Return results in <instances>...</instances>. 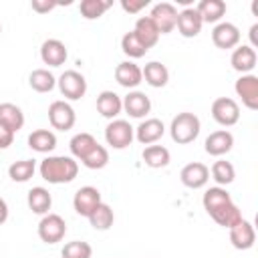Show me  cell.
<instances>
[{
  "label": "cell",
  "mask_w": 258,
  "mask_h": 258,
  "mask_svg": "<svg viewBox=\"0 0 258 258\" xmlns=\"http://www.w3.org/2000/svg\"><path fill=\"white\" fill-rule=\"evenodd\" d=\"M48 121H50L52 129L69 131V129H73L77 115H75V109L67 101H52L48 107Z\"/></svg>",
  "instance_id": "7"
},
{
  "label": "cell",
  "mask_w": 258,
  "mask_h": 258,
  "mask_svg": "<svg viewBox=\"0 0 258 258\" xmlns=\"http://www.w3.org/2000/svg\"><path fill=\"white\" fill-rule=\"evenodd\" d=\"M115 81L125 89H135L143 83V75L133 60H123L115 67Z\"/></svg>",
  "instance_id": "20"
},
{
  "label": "cell",
  "mask_w": 258,
  "mask_h": 258,
  "mask_svg": "<svg viewBox=\"0 0 258 258\" xmlns=\"http://www.w3.org/2000/svg\"><path fill=\"white\" fill-rule=\"evenodd\" d=\"M133 32H135V36L141 40V44L149 50L151 46H155L157 44V40H159V30H157V26L153 24V20L149 18V16H139L137 18V22H135V28H133Z\"/></svg>",
  "instance_id": "23"
},
{
  "label": "cell",
  "mask_w": 258,
  "mask_h": 258,
  "mask_svg": "<svg viewBox=\"0 0 258 258\" xmlns=\"http://www.w3.org/2000/svg\"><path fill=\"white\" fill-rule=\"evenodd\" d=\"M234 145V135L228 131V129H218V131H212L206 141H204V149L208 155H214V157H222L226 155Z\"/></svg>",
  "instance_id": "13"
},
{
  "label": "cell",
  "mask_w": 258,
  "mask_h": 258,
  "mask_svg": "<svg viewBox=\"0 0 258 258\" xmlns=\"http://www.w3.org/2000/svg\"><path fill=\"white\" fill-rule=\"evenodd\" d=\"M36 171V161L34 159H20V161H14L10 167H8V175L12 181H18V183H24L28 181Z\"/></svg>",
  "instance_id": "34"
},
{
  "label": "cell",
  "mask_w": 258,
  "mask_h": 258,
  "mask_svg": "<svg viewBox=\"0 0 258 258\" xmlns=\"http://www.w3.org/2000/svg\"><path fill=\"white\" fill-rule=\"evenodd\" d=\"M141 75H143V81H145L149 87H153V89H161V87H165L167 81H169V71H167V67H165L163 62H159V60L147 62V64L141 69Z\"/></svg>",
  "instance_id": "24"
},
{
  "label": "cell",
  "mask_w": 258,
  "mask_h": 258,
  "mask_svg": "<svg viewBox=\"0 0 258 258\" xmlns=\"http://www.w3.org/2000/svg\"><path fill=\"white\" fill-rule=\"evenodd\" d=\"M95 147H97V139H95L91 133H85V131L73 135V139H71V143H69V149H71L73 157L79 159V161L85 159Z\"/></svg>",
  "instance_id": "29"
},
{
  "label": "cell",
  "mask_w": 258,
  "mask_h": 258,
  "mask_svg": "<svg viewBox=\"0 0 258 258\" xmlns=\"http://www.w3.org/2000/svg\"><path fill=\"white\" fill-rule=\"evenodd\" d=\"M256 62H258V54H256L254 48H250V44H240V46H236L234 52H232V56H230L232 69L238 71V73H242V75L252 73L254 67H256Z\"/></svg>",
  "instance_id": "18"
},
{
  "label": "cell",
  "mask_w": 258,
  "mask_h": 258,
  "mask_svg": "<svg viewBox=\"0 0 258 258\" xmlns=\"http://www.w3.org/2000/svg\"><path fill=\"white\" fill-rule=\"evenodd\" d=\"M67 234V222L58 214H44L42 220L38 222V238L44 244H56L64 238Z\"/></svg>",
  "instance_id": "4"
},
{
  "label": "cell",
  "mask_w": 258,
  "mask_h": 258,
  "mask_svg": "<svg viewBox=\"0 0 258 258\" xmlns=\"http://www.w3.org/2000/svg\"><path fill=\"white\" fill-rule=\"evenodd\" d=\"M121 50H123L129 58H141V56H145V52H147V48L141 44V40L135 36L133 30L123 34V38H121Z\"/></svg>",
  "instance_id": "37"
},
{
  "label": "cell",
  "mask_w": 258,
  "mask_h": 258,
  "mask_svg": "<svg viewBox=\"0 0 258 258\" xmlns=\"http://www.w3.org/2000/svg\"><path fill=\"white\" fill-rule=\"evenodd\" d=\"M101 204V191L93 185H83L77 189L75 198H73V208L79 216L89 218L93 214V210Z\"/></svg>",
  "instance_id": "10"
},
{
  "label": "cell",
  "mask_w": 258,
  "mask_h": 258,
  "mask_svg": "<svg viewBox=\"0 0 258 258\" xmlns=\"http://www.w3.org/2000/svg\"><path fill=\"white\" fill-rule=\"evenodd\" d=\"M109 8H111V2H109V0H83V2L79 4L81 16L87 18V20H97V18H101Z\"/></svg>",
  "instance_id": "36"
},
{
  "label": "cell",
  "mask_w": 258,
  "mask_h": 258,
  "mask_svg": "<svg viewBox=\"0 0 258 258\" xmlns=\"http://www.w3.org/2000/svg\"><path fill=\"white\" fill-rule=\"evenodd\" d=\"M250 48H258V22H254L250 26Z\"/></svg>",
  "instance_id": "43"
},
{
  "label": "cell",
  "mask_w": 258,
  "mask_h": 258,
  "mask_svg": "<svg viewBox=\"0 0 258 258\" xmlns=\"http://www.w3.org/2000/svg\"><path fill=\"white\" fill-rule=\"evenodd\" d=\"M200 129H202V123H200L198 115L183 111L171 119L169 135L177 145H187V143L196 141V137L200 135Z\"/></svg>",
  "instance_id": "2"
},
{
  "label": "cell",
  "mask_w": 258,
  "mask_h": 258,
  "mask_svg": "<svg viewBox=\"0 0 258 258\" xmlns=\"http://www.w3.org/2000/svg\"><path fill=\"white\" fill-rule=\"evenodd\" d=\"M28 85L36 93H50L56 85V79L48 69H34L28 77Z\"/></svg>",
  "instance_id": "30"
},
{
  "label": "cell",
  "mask_w": 258,
  "mask_h": 258,
  "mask_svg": "<svg viewBox=\"0 0 258 258\" xmlns=\"http://www.w3.org/2000/svg\"><path fill=\"white\" fill-rule=\"evenodd\" d=\"M228 202H232V198H230V194L226 191V187H220V185H214V187L206 189V194H204V198H202L204 210H206L208 214H212L214 210L222 208V206L228 204Z\"/></svg>",
  "instance_id": "32"
},
{
  "label": "cell",
  "mask_w": 258,
  "mask_h": 258,
  "mask_svg": "<svg viewBox=\"0 0 258 258\" xmlns=\"http://www.w3.org/2000/svg\"><path fill=\"white\" fill-rule=\"evenodd\" d=\"M212 42L222 48V50H228V48H236L238 42H240V30L236 24L232 22H218L212 30Z\"/></svg>",
  "instance_id": "12"
},
{
  "label": "cell",
  "mask_w": 258,
  "mask_h": 258,
  "mask_svg": "<svg viewBox=\"0 0 258 258\" xmlns=\"http://www.w3.org/2000/svg\"><path fill=\"white\" fill-rule=\"evenodd\" d=\"M149 18L157 26L159 34H169L175 28V22H177V8L171 2H159L151 8Z\"/></svg>",
  "instance_id": "8"
},
{
  "label": "cell",
  "mask_w": 258,
  "mask_h": 258,
  "mask_svg": "<svg viewBox=\"0 0 258 258\" xmlns=\"http://www.w3.org/2000/svg\"><path fill=\"white\" fill-rule=\"evenodd\" d=\"M210 218L218 224V226H222V228H234L238 222H242L244 218H242V212H240V208L234 204V202H228V204H224L222 208H218V210H214L212 214H210Z\"/></svg>",
  "instance_id": "26"
},
{
  "label": "cell",
  "mask_w": 258,
  "mask_h": 258,
  "mask_svg": "<svg viewBox=\"0 0 258 258\" xmlns=\"http://www.w3.org/2000/svg\"><path fill=\"white\" fill-rule=\"evenodd\" d=\"M163 133H165V125L161 119H155V117H149L135 127V139L141 145H153L163 137Z\"/></svg>",
  "instance_id": "14"
},
{
  "label": "cell",
  "mask_w": 258,
  "mask_h": 258,
  "mask_svg": "<svg viewBox=\"0 0 258 258\" xmlns=\"http://www.w3.org/2000/svg\"><path fill=\"white\" fill-rule=\"evenodd\" d=\"M230 242L236 250H250L256 242V230L252 222L242 220L234 228H230Z\"/></svg>",
  "instance_id": "19"
},
{
  "label": "cell",
  "mask_w": 258,
  "mask_h": 258,
  "mask_svg": "<svg viewBox=\"0 0 258 258\" xmlns=\"http://www.w3.org/2000/svg\"><path fill=\"white\" fill-rule=\"evenodd\" d=\"M212 117L222 127H232L240 121V107L230 97H218L212 103Z\"/></svg>",
  "instance_id": "6"
},
{
  "label": "cell",
  "mask_w": 258,
  "mask_h": 258,
  "mask_svg": "<svg viewBox=\"0 0 258 258\" xmlns=\"http://www.w3.org/2000/svg\"><path fill=\"white\" fill-rule=\"evenodd\" d=\"M0 34H2V24H0Z\"/></svg>",
  "instance_id": "45"
},
{
  "label": "cell",
  "mask_w": 258,
  "mask_h": 258,
  "mask_svg": "<svg viewBox=\"0 0 258 258\" xmlns=\"http://www.w3.org/2000/svg\"><path fill=\"white\" fill-rule=\"evenodd\" d=\"M30 6H32L34 12H38V14H46V12H50L56 4H54V2H48V0H44V2H42V0H32Z\"/></svg>",
  "instance_id": "41"
},
{
  "label": "cell",
  "mask_w": 258,
  "mask_h": 258,
  "mask_svg": "<svg viewBox=\"0 0 258 258\" xmlns=\"http://www.w3.org/2000/svg\"><path fill=\"white\" fill-rule=\"evenodd\" d=\"M135 139V129L125 119H113L105 127V141L113 149H125Z\"/></svg>",
  "instance_id": "3"
},
{
  "label": "cell",
  "mask_w": 258,
  "mask_h": 258,
  "mask_svg": "<svg viewBox=\"0 0 258 258\" xmlns=\"http://www.w3.org/2000/svg\"><path fill=\"white\" fill-rule=\"evenodd\" d=\"M97 111L105 117V119H115L121 111H123V99L115 93V91H103L97 97Z\"/></svg>",
  "instance_id": "22"
},
{
  "label": "cell",
  "mask_w": 258,
  "mask_h": 258,
  "mask_svg": "<svg viewBox=\"0 0 258 258\" xmlns=\"http://www.w3.org/2000/svg\"><path fill=\"white\" fill-rule=\"evenodd\" d=\"M113 222H115V214H113V210H111V206H107V204H99L95 210H93V214L89 216V224L95 228V230H109L111 226H113Z\"/></svg>",
  "instance_id": "33"
},
{
  "label": "cell",
  "mask_w": 258,
  "mask_h": 258,
  "mask_svg": "<svg viewBox=\"0 0 258 258\" xmlns=\"http://www.w3.org/2000/svg\"><path fill=\"white\" fill-rule=\"evenodd\" d=\"M40 177L48 183H71L79 173V163L69 155H48L38 165Z\"/></svg>",
  "instance_id": "1"
},
{
  "label": "cell",
  "mask_w": 258,
  "mask_h": 258,
  "mask_svg": "<svg viewBox=\"0 0 258 258\" xmlns=\"http://www.w3.org/2000/svg\"><path fill=\"white\" fill-rule=\"evenodd\" d=\"M81 163L85 167H89V169H103L109 163V151H107V147H103V145L97 143V147L85 159H81Z\"/></svg>",
  "instance_id": "39"
},
{
  "label": "cell",
  "mask_w": 258,
  "mask_h": 258,
  "mask_svg": "<svg viewBox=\"0 0 258 258\" xmlns=\"http://www.w3.org/2000/svg\"><path fill=\"white\" fill-rule=\"evenodd\" d=\"M26 204H28V208H30L32 214L44 216V214H48V210H50V206H52V196H50V191H48L46 187L36 185V187H32V189L28 191Z\"/></svg>",
  "instance_id": "25"
},
{
  "label": "cell",
  "mask_w": 258,
  "mask_h": 258,
  "mask_svg": "<svg viewBox=\"0 0 258 258\" xmlns=\"http://www.w3.org/2000/svg\"><path fill=\"white\" fill-rule=\"evenodd\" d=\"M123 111L133 119H143L151 111V101L141 91H129L123 97Z\"/></svg>",
  "instance_id": "16"
},
{
  "label": "cell",
  "mask_w": 258,
  "mask_h": 258,
  "mask_svg": "<svg viewBox=\"0 0 258 258\" xmlns=\"http://www.w3.org/2000/svg\"><path fill=\"white\" fill-rule=\"evenodd\" d=\"M0 127L12 131L14 135L24 127V113L14 103H0Z\"/></svg>",
  "instance_id": "21"
},
{
  "label": "cell",
  "mask_w": 258,
  "mask_h": 258,
  "mask_svg": "<svg viewBox=\"0 0 258 258\" xmlns=\"http://www.w3.org/2000/svg\"><path fill=\"white\" fill-rule=\"evenodd\" d=\"M56 85H58L60 95L69 101H79L87 93V81L79 71H64L58 77Z\"/></svg>",
  "instance_id": "5"
},
{
  "label": "cell",
  "mask_w": 258,
  "mask_h": 258,
  "mask_svg": "<svg viewBox=\"0 0 258 258\" xmlns=\"http://www.w3.org/2000/svg\"><path fill=\"white\" fill-rule=\"evenodd\" d=\"M179 179L185 187L189 189H200L208 183L210 179V167L204 165L202 161H191L187 165H183V169L179 171Z\"/></svg>",
  "instance_id": "11"
},
{
  "label": "cell",
  "mask_w": 258,
  "mask_h": 258,
  "mask_svg": "<svg viewBox=\"0 0 258 258\" xmlns=\"http://www.w3.org/2000/svg\"><path fill=\"white\" fill-rule=\"evenodd\" d=\"M28 147L36 153H50L56 147V135L50 129H36L28 135Z\"/></svg>",
  "instance_id": "28"
},
{
  "label": "cell",
  "mask_w": 258,
  "mask_h": 258,
  "mask_svg": "<svg viewBox=\"0 0 258 258\" xmlns=\"http://www.w3.org/2000/svg\"><path fill=\"white\" fill-rule=\"evenodd\" d=\"M67 56H69V50H67L64 42L58 40V38H48L40 46V58L48 67H60V64H64Z\"/></svg>",
  "instance_id": "17"
},
{
  "label": "cell",
  "mask_w": 258,
  "mask_h": 258,
  "mask_svg": "<svg viewBox=\"0 0 258 258\" xmlns=\"http://www.w3.org/2000/svg\"><path fill=\"white\" fill-rule=\"evenodd\" d=\"M149 4V0H121V8L129 14H137L139 10H143Z\"/></svg>",
  "instance_id": "40"
},
{
  "label": "cell",
  "mask_w": 258,
  "mask_h": 258,
  "mask_svg": "<svg viewBox=\"0 0 258 258\" xmlns=\"http://www.w3.org/2000/svg\"><path fill=\"white\" fill-rule=\"evenodd\" d=\"M143 161L147 167H153V169H159V167H165L171 159L169 155V149L163 147V145H147L143 149Z\"/></svg>",
  "instance_id": "31"
},
{
  "label": "cell",
  "mask_w": 258,
  "mask_h": 258,
  "mask_svg": "<svg viewBox=\"0 0 258 258\" xmlns=\"http://www.w3.org/2000/svg\"><path fill=\"white\" fill-rule=\"evenodd\" d=\"M212 179L222 187V185H228V183H232L234 181V177H236V169H234V165L230 163V161H226V159H218L214 165H212Z\"/></svg>",
  "instance_id": "35"
},
{
  "label": "cell",
  "mask_w": 258,
  "mask_h": 258,
  "mask_svg": "<svg viewBox=\"0 0 258 258\" xmlns=\"http://www.w3.org/2000/svg\"><path fill=\"white\" fill-rule=\"evenodd\" d=\"M196 10L202 16V22L218 24L222 20V16L226 14V2L224 0H202L196 6Z\"/></svg>",
  "instance_id": "27"
},
{
  "label": "cell",
  "mask_w": 258,
  "mask_h": 258,
  "mask_svg": "<svg viewBox=\"0 0 258 258\" xmlns=\"http://www.w3.org/2000/svg\"><path fill=\"white\" fill-rule=\"evenodd\" d=\"M234 91L242 99L244 107H248L250 111H256L258 109V77L256 75H252V73L242 75L236 81Z\"/></svg>",
  "instance_id": "9"
},
{
  "label": "cell",
  "mask_w": 258,
  "mask_h": 258,
  "mask_svg": "<svg viewBox=\"0 0 258 258\" xmlns=\"http://www.w3.org/2000/svg\"><path fill=\"white\" fill-rule=\"evenodd\" d=\"M60 256H62V258H91V256H93V248H91L89 242L73 240V242L64 244Z\"/></svg>",
  "instance_id": "38"
},
{
  "label": "cell",
  "mask_w": 258,
  "mask_h": 258,
  "mask_svg": "<svg viewBox=\"0 0 258 258\" xmlns=\"http://www.w3.org/2000/svg\"><path fill=\"white\" fill-rule=\"evenodd\" d=\"M6 220H8V204L0 198V226H2Z\"/></svg>",
  "instance_id": "44"
},
{
  "label": "cell",
  "mask_w": 258,
  "mask_h": 258,
  "mask_svg": "<svg viewBox=\"0 0 258 258\" xmlns=\"http://www.w3.org/2000/svg\"><path fill=\"white\" fill-rule=\"evenodd\" d=\"M12 141H14V133L0 127V149H8L12 145Z\"/></svg>",
  "instance_id": "42"
},
{
  "label": "cell",
  "mask_w": 258,
  "mask_h": 258,
  "mask_svg": "<svg viewBox=\"0 0 258 258\" xmlns=\"http://www.w3.org/2000/svg\"><path fill=\"white\" fill-rule=\"evenodd\" d=\"M204 22H202V16L198 14L196 8H183L181 12H177V22H175V28L179 30V34L183 38H194L200 34Z\"/></svg>",
  "instance_id": "15"
}]
</instances>
